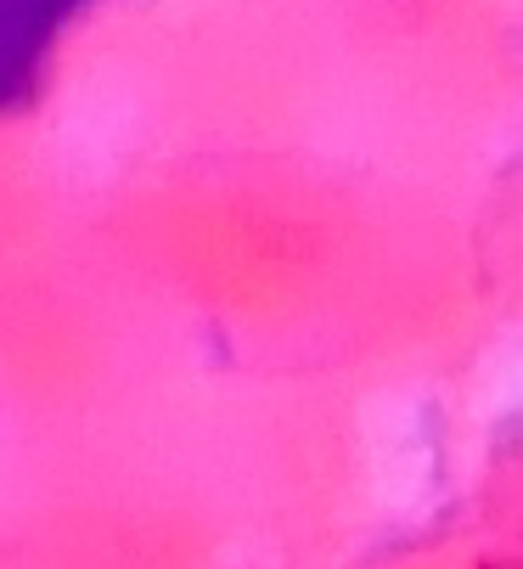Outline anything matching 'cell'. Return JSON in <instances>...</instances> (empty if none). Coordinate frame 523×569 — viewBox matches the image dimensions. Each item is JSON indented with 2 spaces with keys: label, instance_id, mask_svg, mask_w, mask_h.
Wrapping results in <instances>:
<instances>
[{
  "label": "cell",
  "instance_id": "1",
  "mask_svg": "<svg viewBox=\"0 0 523 569\" xmlns=\"http://www.w3.org/2000/svg\"><path fill=\"white\" fill-rule=\"evenodd\" d=\"M84 0H0V102L29 86L46 46Z\"/></svg>",
  "mask_w": 523,
  "mask_h": 569
}]
</instances>
